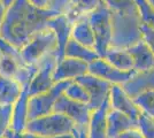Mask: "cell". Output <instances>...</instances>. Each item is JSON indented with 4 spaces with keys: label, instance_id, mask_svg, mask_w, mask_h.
<instances>
[{
    "label": "cell",
    "instance_id": "cell-1",
    "mask_svg": "<svg viewBox=\"0 0 154 138\" xmlns=\"http://www.w3.org/2000/svg\"><path fill=\"white\" fill-rule=\"evenodd\" d=\"M61 14L55 9H40L28 0H14L0 24V38L16 48L26 45L35 33L47 28L46 22Z\"/></svg>",
    "mask_w": 154,
    "mask_h": 138
},
{
    "label": "cell",
    "instance_id": "cell-2",
    "mask_svg": "<svg viewBox=\"0 0 154 138\" xmlns=\"http://www.w3.org/2000/svg\"><path fill=\"white\" fill-rule=\"evenodd\" d=\"M112 47L128 48L141 39V21L138 14L112 13Z\"/></svg>",
    "mask_w": 154,
    "mask_h": 138
},
{
    "label": "cell",
    "instance_id": "cell-3",
    "mask_svg": "<svg viewBox=\"0 0 154 138\" xmlns=\"http://www.w3.org/2000/svg\"><path fill=\"white\" fill-rule=\"evenodd\" d=\"M75 122L61 113L52 112L40 118L29 120L26 127V131L45 137H60L71 135L75 127Z\"/></svg>",
    "mask_w": 154,
    "mask_h": 138
},
{
    "label": "cell",
    "instance_id": "cell-4",
    "mask_svg": "<svg viewBox=\"0 0 154 138\" xmlns=\"http://www.w3.org/2000/svg\"><path fill=\"white\" fill-rule=\"evenodd\" d=\"M89 21L96 40L94 50L100 58H103L112 41V11L101 2L92 13L89 14Z\"/></svg>",
    "mask_w": 154,
    "mask_h": 138
},
{
    "label": "cell",
    "instance_id": "cell-5",
    "mask_svg": "<svg viewBox=\"0 0 154 138\" xmlns=\"http://www.w3.org/2000/svg\"><path fill=\"white\" fill-rule=\"evenodd\" d=\"M57 51V37L50 28L35 33L26 45L20 48L24 62L29 65H38L48 54Z\"/></svg>",
    "mask_w": 154,
    "mask_h": 138
},
{
    "label": "cell",
    "instance_id": "cell-6",
    "mask_svg": "<svg viewBox=\"0 0 154 138\" xmlns=\"http://www.w3.org/2000/svg\"><path fill=\"white\" fill-rule=\"evenodd\" d=\"M74 79H66L54 83V85L47 92L29 96L28 99V121L40 118L53 112V107L57 99L63 93L66 87L70 84Z\"/></svg>",
    "mask_w": 154,
    "mask_h": 138
},
{
    "label": "cell",
    "instance_id": "cell-7",
    "mask_svg": "<svg viewBox=\"0 0 154 138\" xmlns=\"http://www.w3.org/2000/svg\"><path fill=\"white\" fill-rule=\"evenodd\" d=\"M57 62H58V59H57V51H55L48 54L37 65L38 70L33 76L31 83L28 87L29 96H35V94L47 92L54 85L53 72L55 70Z\"/></svg>",
    "mask_w": 154,
    "mask_h": 138
},
{
    "label": "cell",
    "instance_id": "cell-8",
    "mask_svg": "<svg viewBox=\"0 0 154 138\" xmlns=\"http://www.w3.org/2000/svg\"><path fill=\"white\" fill-rule=\"evenodd\" d=\"M75 81L78 82L79 84H82L89 93L90 101H89L88 106L91 111L98 108L105 101V99L109 96L110 87L113 85L108 81L99 78L94 75L89 74V72L76 77Z\"/></svg>",
    "mask_w": 154,
    "mask_h": 138
},
{
    "label": "cell",
    "instance_id": "cell-9",
    "mask_svg": "<svg viewBox=\"0 0 154 138\" xmlns=\"http://www.w3.org/2000/svg\"><path fill=\"white\" fill-rule=\"evenodd\" d=\"M88 72L91 75H94L99 78H103L105 81H108L112 84H119L122 85L127 81L131 78V76L136 72L135 69L132 70H120L112 66L108 61L99 58L89 63Z\"/></svg>",
    "mask_w": 154,
    "mask_h": 138
},
{
    "label": "cell",
    "instance_id": "cell-10",
    "mask_svg": "<svg viewBox=\"0 0 154 138\" xmlns=\"http://www.w3.org/2000/svg\"><path fill=\"white\" fill-rule=\"evenodd\" d=\"M53 112L67 115L76 124L88 125L90 121L91 109L89 108L88 104H82L75 100H71L68 97H66L63 93L57 99L53 107Z\"/></svg>",
    "mask_w": 154,
    "mask_h": 138
},
{
    "label": "cell",
    "instance_id": "cell-11",
    "mask_svg": "<svg viewBox=\"0 0 154 138\" xmlns=\"http://www.w3.org/2000/svg\"><path fill=\"white\" fill-rule=\"evenodd\" d=\"M46 26L53 30L57 37V59L59 61L64 57V47L70 38L72 22L63 13H61L51 17L46 22Z\"/></svg>",
    "mask_w": 154,
    "mask_h": 138
},
{
    "label": "cell",
    "instance_id": "cell-12",
    "mask_svg": "<svg viewBox=\"0 0 154 138\" xmlns=\"http://www.w3.org/2000/svg\"><path fill=\"white\" fill-rule=\"evenodd\" d=\"M109 105L112 109H116L119 112L128 115L135 121H138L140 115V109L137 107L134 100L125 93L122 86L119 84H113L109 91Z\"/></svg>",
    "mask_w": 154,
    "mask_h": 138
},
{
    "label": "cell",
    "instance_id": "cell-13",
    "mask_svg": "<svg viewBox=\"0 0 154 138\" xmlns=\"http://www.w3.org/2000/svg\"><path fill=\"white\" fill-rule=\"evenodd\" d=\"M88 69H89L88 62L69 57H63L57 62L55 70L53 72V81L54 83H57L66 79H75L81 75L86 74Z\"/></svg>",
    "mask_w": 154,
    "mask_h": 138
},
{
    "label": "cell",
    "instance_id": "cell-14",
    "mask_svg": "<svg viewBox=\"0 0 154 138\" xmlns=\"http://www.w3.org/2000/svg\"><path fill=\"white\" fill-rule=\"evenodd\" d=\"M121 86L131 99L140 93L154 90V67L147 70L136 72L131 78Z\"/></svg>",
    "mask_w": 154,
    "mask_h": 138
},
{
    "label": "cell",
    "instance_id": "cell-15",
    "mask_svg": "<svg viewBox=\"0 0 154 138\" xmlns=\"http://www.w3.org/2000/svg\"><path fill=\"white\" fill-rule=\"evenodd\" d=\"M110 109L109 96L98 108L91 111L89 121V138H107V114Z\"/></svg>",
    "mask_w": 154,
    "mask_h": 138
},
{
    "label": "cell",
    "instance_id": "cell-16",
    "mask_svg": "<svg viewBox=\"0 0 154 138\" xmlns=\"http://www.w3.org/2000/svg\"><path fill=\"white\" fill-rule=\"evenodd\" d=\"M138 127V121H135L128 115L116 109H109L107 114V138H119L122 132L130 128Z\"/></svg>",
    "mask_w": 154,
    "mask_h": 138
},
{
    "label": "cell",
    "instance_id": "cell-17",
    "mask_svg": "<svg viewBox=\"0 0 154 138\" xmlns=\"http://www.w3.org/2000/svg\"><path fill=\"white\" fill-rule=\"evenodd\" d=\"M28 99H29V91L26 86L23 87L20 97L13 104L12 121L9 129H12L15 132H22L26 130L28 123Z\"/></svg>",
    "mask_w": 154,
    "mask_h": 138
},
{
    "label": "cell",
    "instance_id": "cell-18",
    "mask_svg": "<svg viewBox=\"0 0 154 138\" xmlns=\"http://www.w3.org/2000/svg\"><path fill=\"white\" fill-rule=\"evenodd\" d=\"M134 60V69L136 72L147 70L154 67V54L147 44L140 39L127 48Z\"/></svg>",
    "mask_w": 154,
    "mask_h": 138
},
{
    "label": "cell",
    "instance_id": "cell-19",
    "mask_svg": "<svg viewBox=\"0 0 154 138\" xmlns=\"http://www.w3.org/2000/svg\"><path fill=\"white\" fill-rule=\"evenodd\" d=\"M101 2L103 0H68L63 14L74 23L78 19L92 13Z\"/></svg>",
    "mask_w": 154,
    "mask_h": 138
},
{
    "label": "cell",
    "instance_id": "cell-20",
    "mask_svg": "<svg viewBox=\"0 0 154 138\" xmlns=\"http://www.w3.org/2000/svg\"><path fill=\"white\" fill-rule=\"evenodd\" d=\"M70 37L82 45L90 48H94L96 40H94V35L89 21V15L78 19L72 23Z\"/></svg>",
    "mask_w": 154,
    "mask_h": 138
},
{
    "label": "cell",
    "instance_id": "cell-21",
    "mask_svg": "<svg viewBox=\"0 0 154 138\" xmlns=\"http://www.w3.org/2000/svg\"><path fill=\"white\" fill-rule=\"evenodd\" d=\"M103 59L120 70H132L134 69V60L127 48L110 46L107 50Z\"/></svg>",
    "mask_w": 154,
    "mask_h": 138
},
{
    "label": "cell",
    "instance_id": "cell-22",
    "mask_svg": "<svg viewBox=\"0 0 154 138\" xmlns=\"http://www.w3.org/2000/svg\"><path fill=\"white\" fill-rule=\"evenodd\" d=\"M64 57L82 60V61H85L88 63L100 58L94 48H90V47L82 45V44L77 43L76 40L72 39L71 37L67 41L66 47H64Z\"/></svg>",
    "mask_w": 154,
    "mask_h": 138
},
{
    "label": "cell",
    "instance_id": "cell-23",
    "mask_svg": "<svg viewBox=\"0 0 154 138\" xmlns=\"http://www.w3.org/2000/svg\"><path fill=\"white\" fill-rule=\"evenodd\" d=\"M22 90L23 87L15 79L0 76V104L13 105Z\"/></svg>",
    "mask_w": 154,
    "mask_h": 138
},
{
    "label": "cell",
    "instance_id": "cell-24",
    "mask_svg": "<svg viewBox=\"0 0 154 138\" xmlns=\"http://www.w3.org/2000/svg\"><path fill=\"white\" fill-rule=\"evenodd\" d=\"M132 100L141 113L154 118V90L140 93Z\"/></svg>",
    "mask_w": 154,
    "mask_h": 138
},
{
    "label": "cell",
    "instance_id": "cell-25",
    "mask_svg": "<svg viewBox=\"0 0 154 138\" xmlns=\"http://www.w3.org/2000/svg\"><path fill=\"white\" fill-rule=\"evenodd\" d=\"M63 94L71 100H75V101L82 103V104H89V101H90V96H89L88 91L85 90V87L82 84H79L78 82H76L75 79L66 87Z\"/></svg>",
    "mask_w": 154,
    "mask_h": 138
},
{
    "label": "cell",
    "instance_id": "cell-26",
    "mask_svg": "<svg viewBox=\"0 0 154 138\" xmlns=\"http://www.w3.org/2000/svg\"><path fill=\"white\" fill-rule=\"evenodd\" d=\"M103 2L112 11V13L138 14L135 0H103Z\"/></svg>",
    "mask_w": 154,
    "mask_h": 138
},
{
    "label": "cell",
    "instance_id": "cell-27",
    "mask_svg": "<svg viewBox=\"0 0 154 138\" xmlns=\"http://www.w3.org/2000/svg\"><path fill=\"white\" fill-rule=\"evenodd\" d=\"M141 23L154 28V8L147 0H135Z\"/></svg>",
    "mask_w": 154,
    "mask_h": 138
},
{
    "label": "cell",
    "instance_id": "cell-28",
    "mask_svg": "<svg viewBox=\"0 0 154 138\" xmlns=\"http://www.w3.org/2000/svg\"><path fill=\"white\" fill-rule=\"evenodd\" d=\"M12 109H13V105L0 104V138L4 137L7 129H9L11 127Z\"/></svg>",
    "mask_w": 154,
    "mask_h": 138
},
{
    "label": "cell",
    "instance_id": "cell-29",
    "mask_svg": "<svg viewBox=\"0 0 154 138\" xmlns=\"http://www.w3.org/2000/svg\"><path fill=\"white\" fill-rule=\"evenodd\" d=\"M138 129L143 133L144 138H154V118L140 113L138 118Z\"/></svg>",
    "mask_w": 154,
    "mask_h": 138
},
{
    "label": "cell",
    "instance_id": "cell-30",
    "mask_svg": "<svg viewBox=\"0 0 154 138\" xmlns=\"http://www.w3.org/2000/svg\"><path fill=\"white\" fill-rule=\"evenodd\" d=\"M140 32L141 39L147 44V46L151 48V51L154 54V28L146 26L144 23H140Z\"/></svg>",
    "mask_w": 154,
    "mask_h": 138
},
{
    "label": "cell",
    "instance_id": "cell-31",
    "mask_svg": "<svg viewBox=\"0 0 154 138\" xmlns=\"http://www.w3.org/2000/svg\"><path fill=\"white\" fill-rule=\"evenodd\" d=\"M69 135L66 136H60V137H45V136H40V135H36L29 131H22V132H15L12 129H7V131L5 132L4 137L6 138H66L68 137Z\"/></svg>",
    "mask_w": 154,
    "mask_h": 138
},
{
    "label": "cell",
    "instance_id": "cell-32",
    "mask_svg": "<svg viewBox=\"0 0 154 138\" xmlns=\"http://www.w3.org/2000/svg\"><path fill=\"white\" fill-rule=\"evenodd\" d=\"M72 138H89V128L88 125L75 124L72 131H71Z\"/></svg>",
    "mask_w": 154,
    "mask_h": 138
},
{
    "label": "cell",
    "instance_id": "cell-33",
    "mask_svg": "<svg viewBox=\"0 0 154 138\" xmlns=\"http://www.w3.org/2000/svg\"><path fill=\"white\" fill-rule=\"evenodd\" d=\"M32 6L40 9H54L55 0H28Z\"/></svg>",
    "mask_w": 154,
    "mask_h": 138
},
{
    "label": "cell",
    "instance_id": "cell-34",
    "mask_svg": "<svg viewBox=\"0 0 154 138\" xmlns=\"http://www.w3.org/2000/svg\"><path fill=\"white\" fill-rule=\"evenodd\" d=\"M119 138H144V136L138 129V127H136V128H130L127 131L122 132L119 136Z\"/></svg>",
    "mask_w": 154,
    "mask_h": 138
},
{
    "label": "cell",
    "instance_id": "cell-35",
    "mask_svg": "<svg viewBox=\"0 0 154 138\" xmlns=\"http://www.w3.org/2000/svg\"><path fill=\"white\" fill-rule=\"evenodd\" d=\"M6 7L4 6L2 4H1V1H0V24H1V21H2V19H4V15H5V13H6Z\"/></svg>",
    "mask_w": 154,
    "mask_h": 138
},
{
    "label": "cell",
    "instance_id": "cell-36",
    "mask_svg": "<svg viewBox=\"0 0 154 138\" xmlns=\"http://www.w3.org/2000/svg\"><path fill=\"white\" fill-rule=\"evenodd\" d=\"M0 1H1V4H2L4 6L6 7V8H8V7L11 6L12 4H13L14 0H0Z\"/></svg>",
    "mask_w": 154,
    "mask_h": 138
},
{
    "label": "cell",
    "instance_id": "cell-37",
    "mask_svg": "<svg viewBox=\"0 0 154 138\" xmlns=\"http://www.w3.org/2000/svg\"><path fill=\"white\" fill-rule=\"evenodd\" d=\"M147 1L149 2V4H151V6H152L154 8V0H147Z\"/></svg>",
    "mask_w": 154,
    "mask_h": 138
},
{
    "label": "cell",
    "instance_id": "cell-38",
    "mask_svg": "<svg viewBox=\"0 0 154 138\" xmlns=\"http://www.w3.org/2000/svg\"><path fill=\"white\" fill-rule=\"evenodd\" d=\"M66 138H72V136H71V135H69L68 137H66Z\"/></svg>",
    "mask_w": 154,
    "mask_h": 138
},
{
    "label": "cell",
    "instance_id": "cell-39",
    "mask_svg": "<svg viewBox=\"0 0 154 138\" xmlns=\"http://www.w3.org/2000/svg\"><path fill=\"white\" fill-rule=\"evenodd\" d=\"M2 138H6V137H2Z\"/></svg>",
    "mask_w": 154,
    "mask_h": 138
}]
</instances>
